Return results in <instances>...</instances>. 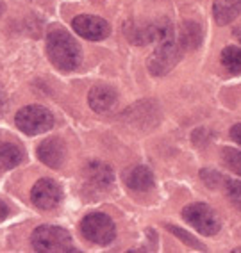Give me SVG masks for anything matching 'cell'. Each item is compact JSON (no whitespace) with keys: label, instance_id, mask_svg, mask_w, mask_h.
<instances>
[{"label":"cell","instance_id":"cell-1","mask_svg":"<svg viewBox=\"0 0 241 253\" xmlns=\"http://www.w3.org/2000/svg\"><path fill=\"white\" fill-rule=\"evenodd\" d=\"M47 55L55 68L72 72L81 64V46L68 32L54 31L47 36Z\"/></svg>","mask_w":241,"mask_h":253},{"label":"cell","instance_id":"cell-2","mask_svg":"<svg viewBox=\"0 0 241 253\" xmlns=\"http://www.w3.org/2000/svg\"><path fill=\"white\" fill-rule=\"evenodd\" d=\"M32 248L40 253H68L75 252L72 235L61 226L43 225L32 234Z\"/></svg>","mask_w":241,"mask_h":253},{"label":"cell","instance_id":"cell-3","mask_svg":"<svg viewBox=\"0 0 241 253\" xmlns=\"http://www.w3.org/2000/svg\"><path fill=\"white\" fill-rule=\"evenodd\" d=\"M16 126L27 136H38L54 126V116L41 105H25L16 113Z\"/></svg>","mask_w":241,"mask_h":253},{"label":"cell","instance_id":"cell-4","mask_svg":"<svg viewBox=\"0 0 241 253\" xmlns=\"http://www.w3.org/2000/svg\"><path fill=\"white\" fill-rule=\"evenodd\" d=\"M81 232L88 241L100 244V246L109 244L114 239V235H116L113 219L104 212L88 214L81 223Z\"/></svg>","mask_w":241,"mask_h":253},{"label":"cell","instance_id":"cell-5","mask_svg":"<svg viewBox=\"0 0 241 253\" xmlns=\"http://www.w3.org/2000/svg\"><path fill=\"white\" fill-rule=\"evenodd\" d=\"M182 217L193 228H196V232H200L204 235H214L220 230L218 217L205 204H191L184 207Z\"/></svg>","mask_w":241,"mask_h":253},{"label":"cell","instance_id":"cell-6","mask_svg":"<svg viewBox=\"0 0 241 253\" xmlns=\"http://www.w3.org/2000/svg\"><path fill=\"white\" fill-rule=\"evenodd\" d=\"M182 50L173 40H166L159 45V48L152 54L148 61V68L154 75H164L181 61Z\"/></svg>","mask_w":241,"mask_h":253},{"label":"cell","instance_id":"cell-7","mask_svg":"<svg viewBox=\"0 0 241 253\" xmlns=\"http://www.w3.org/2000/svg\"><path fill=\"white\" fill-rule=\"evenodd\" d=\"M63 198V191L57 185V182H54L52 178H41L34 184L31 193L32 204L36 205L41 211H52L61 204Z\"/></svg>","mask_w":241,"mask_h":253},{"label":"cell","instance_id":"cell-8","mask_svg":"<svg viewBox=\"0 0 241 253\" xmlns=\"http://www.w3.org/2000/svg\"><path fill=\"white\" fill-rule=\"evenodd\" d=\"M72 25L73 31L77 32L79 36L90 41H100L109 36L111 32L109 23L105 22L104 18L93 16V14H79V16L73 18Z\"/></svg>","mask_w":241,"mask_h":253},{"label":"cell","instance_id":"cell-9","mask_svg":"<svg viewBox=\"0 0 241 253\" xmlns=\"http://www.w3.org/2000/svg\"><path fill=\"white\" fill-rule=\"evenodd\" d=\"M38 157H40L41 163H45L47 166L50 168H59L64 163V157H66V148H64V143L59 137H48L38 146Z\"/></svg>","mask_w":241,"mask_h":253},{"label":"cell","instance_id":"cell-10","mask_svg":"<svg viewBox=\"0 0 241 253\" xmlns=\"http://www.w3.org/2000/svg\"><path fill=\"white\" fill-rule=\"evenodd\" d=\"M123 182L132 191H148L154 185V175L146 166H132L123 173Z\"/></svg>","mask_w":241,"mask_h":253},{"label":"cell","instance_id":"cell-11","mask_svg":"<svg viewBox=\"0 0 241 253\" xmlns=\"http://www.w3.org/2000/svg\"><path fill=\"white\" fill-rule=\"evenodd\" d=\"M88 102H90V107L95 113H105L116 102V93H114V89H111L107 86H96L90 91Z\"/></svg>","mask_w":241,"mask_h":253},{"label":"cell","instance_id":"cell-12","mask_svg":"<svg viewBox=\"0 0 241 253\" xmlns=\"http://www.w3.org/2000/svg\"><path fill=\"white\" fill-rule=\"evenodd\" d=\"M213 13L218 25H227L241 13V0H214Z\"/></svg>","mask_w":241,"mask_h":253},{"label":"cell","instance_id":"cell-13","mask_svg":"<svg viewBox=\"0 0 241 253\" xmlns=\"http://www.w3.org/2000/svg\"><path fill=\"white\" fill-rule=\"evenodd\" d=\"M86 173V178L95 185H100V187H105L113 182V171L111 168L104 163H90L84 169Z\"/></svg>","mask_w":241,"mask_h":253},{"label":"cell","instance_id":"cell-14","mask_svg":"<svg viewBox=\"0 0 241 253\" xmlns=\"http://www.w3.org/2000/svg\"><path fill=\"white\" fill-rule=\"evenodd\" d=\"M23 150L18 145L13 143H5L0 146V168L2 169H13L23 161Z\"/></svg>","mask_w":241,"mask_h":253},{"label":"cell","instance_id":"cell-15","mask_svg":"<svg viewBox=\"0 0 241 253\" xmlns=\"http://www.w3.org/2000/svg\"><path fill=\"white\" fill-rule=\"evenodd\" d=\"M222 64L231 73H241V48L238 46H227L222 52Z\"/></svg>","mask_w":241,"mask_h":253},{"label":"cell","instance_id":"cell-16","mask_svg":"<svg viewBox=\"0 0 241 253\" xmlns=\"http://www.w3.org/2000/svg\"><path fill=\"white\" fill-rule=\"evenodd\" d=\"M222 161L225 166L241 176V152L236 148H223L222 150Z\"/></svg>","mask_w":241,"mask_h":253},{"label":"cell","instance_id":"cell-17","mask_svg":"<svg viewBox=\"0 0 241 253\" xmlns=\"http://www.w3.org/2000/svg\"><path fill=\"white\" fill-rule=\"evenodd\" d=\"M225 193H227L231 204L241 211V182L240 180H227L225 182Z\"/></svg>","mask_w":241,"mask_h":253},{"label":"cell","instance_id":"cell-18","mask_svg":"<svg viewBox=\"0 0 241 253\" xmlns=\"http://www.w3.org/2000/svg\"><path fill=\"white\" fill-rule=\"evenodd\" d=\"M168 228L173 232V234L177 235L179 239L184 241L186 244H190V246H193V248H200V250H204V244H200L196 239H193V237H191V235L188 234V232L181 230V228H177V226H168Z\"/></svg>","mask_w":241,"mask_h":253},{"label":"cell","instance_id":"cell-19","mask_svg":"<svg viewBox=\"0 0 241 253\" xmlns=\"http://www.w3.org/2000/svg\"><path fill=\"white\" fill-rule=\"evenodd\" d=\"M202 180L207 187H218L220 182H223V176L216 171H202Z\"/></svg>","mask_w":241,"mask_h":253},{"label":"cell","instance_id":"cell-20","mask_svg":"<svg viewBox=\"0 0 241 253\" xmlns=\"http://www.w3.org/2000/svg\"><path fill=\"white\" fill-rule=\"evenodd\" d=\"M7 105H9V102H7L5 91L0 87V116H4V114L7 113Z\"/></svg>","mask_w":241,"mask_h":253},{"label":"cell","instance_id":"cell-21","mask_svg":"<svg viewBox=\"0 0 241 253\" xmlns=\"http://www.w3.org/2000/svg\"><path fill=\"white\" fill-rule=\"evenodd\" d=\"M231 137L241 146V123H238V125H234L231 128Z\"/></svg>","mask_w":241,"mask_h":253},{"label":"cell","instance_id":"cell-22","mask_svg":"<svg viewBox=\"0 0 241 253\" xmlns=\"http://www.w3.org/2000/svg\"><path fill=\"white\" fill-rule=\"evenodd\" d=\"M7 212H9V211H7V205L0 200V219H4V217L7 216Z\"/></svg>","mask_w":241,"mask_h":253},{"label":"cell","instance_id":"cell-23","mask_svg":"<svg viewBox=\"0 0 241 253\" xmlns=\"http://www.w3.org/2000/svg\"><path fill=\"white\" fill-rule=\"evenodd\" d=\"M2 13H4V4L0 2V16H2Z\"/></svg>","mask_w":241,"mask_h":253}]
</instances>
